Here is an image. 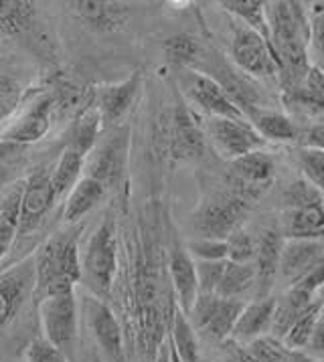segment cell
<instances>
[{
  "label": "cell",
  "instance_id": "cell-17",
  "mask_svg": "<svg viewBox=\"0 0 324 362\" xmlns=\"http://www.w3.org/2000/svg\"><path fill=\"white\" fill-rule=\"evenodd\" d=\"M126 138H128L126 132L116 134V138H110L105 144L100 146L91 154L88 164H83L89 178L98 180L103 189L118 182V178L124 173V162H126V152H128Z\"/></svg>",
  "mask_w": 324,
  "mask_h": 362
},
{
  "label": "cell",
  "instance_id": "cell-22",
  "mask_svg": "<svg viewBox=\"0 0 324 362\" xmlns=\"http://www.w3.org/2000/svg\"><path fill=\"white\" fill-rule=\"evenodd\" d=\"M140 73L134 71L130 77L122 79L118 83H110V86H102L98 89V100H96V107L100 112V117L105 124H114L120 117L124 116L130 105H132L134 98L140 89Z\"/></svg>",
  "mask_w": 324,
  "mask_h": 362
},
{
  "label": "cell",
  "instance_id": "cell-28",
  "mask_svg": "<svg viewBox=\"0 0 324 362\" xmlns=\"http://www.w3.org/2000/svg\"><path fill=\"white\" fill-rule=\"evenodd\" d=\"M170 338L168 344L177 352L180 362H199V342H197V334L192 326L191 318L178 308L173 305L170 312Z\"/></svg>",
  "mask_w": 324,
  "mask_h": 362
},
{
  "label": "cell",
  "instance_id": "cell-1",
  "mask_svg": "<svg viewBox=\"0 0 324 362\" xmlns=\"http://www.w3.org/2000/svg\"><path fill=\"white\" fill-rule=\"evenodd\" d=\"M152 245H142L134 261V314L138 322L140 350L146 362H154L156 350L164 340V326L170 322L175 302L168 296V277L162 274L161 265L152 253Z\"/></svg>",
  "mask_w": 324,
  "mask_h": 362
},
{
  "label": "cell",
  "instance_id": "cell-16",
  "mask_svg": "<svg viewBox=\"0 0 324 362\" xmlns=\"http://www.w3.org/2000/svg\"><path fill=\"white\" fill-rule=\"evenodd\" d=\"M284 237L276 229H264L255 239V255H253V274H255V290L258 298H267L274 281L278 279V263Z\"/></svg>",
  "mask_w": 324,
  "mask_h": 362
},
{
  "label": "cell",
  "instance_id": "cell-2",
  "mask_svg": "<svg viewBox=\"0 0 324 362\" xmlns=\"http://www.w3.org/2000/svg\"><path fill=\"white\" fill-rule=\"evenodd\" d=\"M35 267V290L33 296L43 300L63 291H74L81 279V259L77 235L57 233L39 247L33 257Z\"/></svg>",
  "mask_w": 324,
  "mask_h": 362
},
{
  "label": "cell",
  "instance_id": "cell-32",
  "mask_svg": "<svg viewBox=\"0 0 324 362\" xmlns=\"http://www.w3.org/2000/svg\"><path fill=\"white\" fill-rule=\"evenodd\" d=\"M35 21V4L27 0H0V33L6 37L23 35Z\"/></svg>",
  "mask_w": 324,
  "mask_h": 362
},
{
  "label": "cell",
  "instance_id": "cell-5",
  "mask_svg": "<svg viewBox=\"0 0 324 362\" xmlns=\"http://www.w3.org/2000/svg\"><path fill=\"white\" fill-rule=\"evenodd\" d=\"M253 201H255V197L241 187L231 192L215 194L199 209L197 229L201 231L203 239L225 241L231 233L239 229L241 221L248 217Z\"/></svg>",
  "mask_w": 324,
  "mask_h": 362
},
{
  "label": "cell",
  "instance_id": "cell-31",
  "mask_svg": "<svg viewBox=\"0 0 324 362\" xmlns=\"http://www.w3.org/2000/svg\"><path fill=\"white\" fill-rule=\"evenodd\" d=\"M23 185H15L0 197V259L18 235V206Z\"/></svg>",
  "mask_w": 324,
  "mask_h": 362
},
{
  "label": "cell",
  "instance_id": "cell-34",
  "mask_svg": "<svg viewBox=\"0 0 324 362\" xmlns=\"http://www.w3.org/2000/svg\"><path fill=\"white\" fill-rule=\"evenodd\" d=\"M221 6L237 16V21L241 25H245L248 29L255 30L260 37H264L270 43V30H267V21H265V2L262 0H225Z\"/></svg>",
  "mask_w": 324,
  "mask_h": 362
},
{
  "label": "cell",
  "instance_id": "cell-13",
  "mask_svg": "<svg viewBox=\"0 0 324 362\" xmlns=\"http://www.w3.org/2000/svg\"><path fill=\"white\" fill-rule=\"evenodd\" d=\"M320 263H324L323 239L320 241L284 239L280 263H278V277L284 284L294 286L296 281H300Z\"/></svg>",
  "mask_w": 324,
  "mask_h": 362
},
{
  "label": "cell",
  "instance_id": "cell-37",
  "mask_svg": "<svg viewBox=\"0 0 324 362\" xmlns=\"http://www.w3.org/2000/svg\"><path fill=\"white\" fill-rule=\"evenodd\" d=\"M296 162L300 166V170L304 173L306 180L312 187L323 190L324 178V152L323 150H314V148H300L296 152Z\"/></svg>",
  "mask_w": 324,
  "mask_h": 362
},
{
  "label": "cell",
  "instance_id": "cell-38",
  "mask_svg": "<svg viewBox=\"0 0 324 362\" xmlns=\"http://www.w3.org/2000/svg\"><path fill=\"white\" fill-rule=\"evenodd\" d=\"M282 203H284V209L323 203V190L312 187L308 180H296L286 187L284 194H282Z\"/></svg>",
  "mask_w": 324,
  "mask_h": 362
},
{
  "label": "cell",
  "instance_id": "cell-43",
  "mask_svg": "<svg viewBox=\"0 0 324 362\" xmlns=\"http://www.w3.org/2000/svg\"><path fill=\"white\" fill-rule=\"evenodd\" d=\"M306 140L302 148H314V150H323V138H324V126L323 124H314L308 132L304 134Z\"/></svg>",
  "mask_w": 324,
  "mask_h": 362
},
{
  "label": "cell",
  "instance_id": "cell-27",
  "mask_svg": "<svg viewBox=\"0 0 324 362\" xmlns=\"http://www.w3.org/2000/svg\"><path fill=\"white\" fill-rule=\"evenodd\" d=\"M105 197V189L98 180L83 176L77 180L74 189L69 190L67 203L63 209V221L65 223H77L88 215L91 209H96L98 203H102V199Z\"/></svg>",
  "mask_w": 324,
  "mask_h": 362
},
{
  "label": "cell",
  "instance_id": "cell-39",
  "mask_svg": "<svg viewBox=\"0 0 324 362\" xmlns=\"http://www.w3.org/2000/svg\"><path fill=\"white\" fill-rule=\"evenodd\" d=\"M225 263H227V259L197 261L195 263L199 296H211V293H215L217 286H219V279L223 276V269H225Z\"/></svg>",
  "mask_w": 324,
  "mask_h": 362
},
{
  "label": "cell",
  "instance_id": "cell-24",
  "mask_svg": "<svg viewBox=\"0 0 324 362\" xmlns=\"http://www.w3.org/2000/svg\"><path fill=\"white\" fill-rule=\"evenodd\" d=\"M243 116L253 126V130L264 138V142H296V140H300V130L294 124V119L282 112L250 105L243 112Z\"/></svg>",
  "mask_w": 324,
  "mask_h": 362
},
{
  "label": "cell",
  "instance_id": "cell-25",
  "mask_svg": "<svg viewBox=\"0 0 324 362\" xmlns=\"http://www.w3.org/2000/svg\"><path fill=\"white\" fill-rule=\"evenodd\" d=\"M231 166H233L237 182L260 194L267 189V185L274 178V158L264 150H258V152H251L233 160Z\"/></svg>",
  "mask_w": 324,
  "mask_h": 362
},
{
  "label": "cell",
  "instance_id": "cell-35",
  "mask_svg": "<svg viewBox=\"0 0 324 362\" xmlns=\"http://www.w3.org/2000/svg\"><path fill=\"white\" fill-rule=\"evenodd\" d=\"M243 350L248 352L251 362H296L300 350L288 348L282 340L274 336H262L251 340L250 344H245Z\"/></svg>",
  "mask_w": 324,
  "mask_h": 362
},
{
  "label": "cell",
  "instance_id": "cell-23",
  "mask_svg": "<svg viewBox=\"0 0 324 362\" xmlns=\"http://www.w3.org/2000/svg\"><path fill=\"white\" fill-rule=\"evenodd\" d=\"M280 235L284 239L320 241L324 235L323 203L296 206V209H284Z\"/></svg>",
  "mask_w": 324,
  "mask_h": 362
},
{
  "label": "cell",
  "instance_id": "cell-20",
  "mask_svg": "<svg viewBox=\"0 0 324 362\" xmlns=\"http://www.w3.org/2000/svg\"><path fill=\"white\" fill-rule=\"evenodd\" d=\"M274 310H276V298H272V296L258 298L250 304H245L237 318L236 326H233L231 338L241 346H245L255 338L267 336V332H272Z\"/></svg>",
  "mask_w": 324,
  "mask_h": 362
},
{
  "label": "cell",
  "instance_id": "cell-19",
  "mask_svg": "<svg viewBox=\"0 0 324 362\" xmlns=\"http://www.w3.org/2000/svg\"><path fill=\"white\" fill-rule=\"evenodd\" d=\"M166 269H168V281L173 284V290L177 293L175 304L189 316L199 296L195 261L189 255V251H185L183 247H175L168 255Z\"/></svg>",
  "mask_w": 324,
  "mask_h": 362
},
{
  "label": "cell",
  "instance_id": "cell-30",
  "mask_svg": "<svg viewBox=\"0 0 324 362\" xmlns=\"http://www.w3.org/2000/svg\"><path fill=\"white\" fill-rule=\"evenodd\" d=\"M320 324H323V300L318 298L290 324V328L284 334L282 342L292 350H302V348L308 346L312 334Z\"/></svg>",
  "mask_w": 324,
  "mask_h": 362
},
{
  "label": "cell",
  "instance_id": "cell-46",
  "mask_svg": "<svg viewBox=\"0 0 324 362\" xmlns=\"http://www.w3.org/2000/svg\"><path fill=\"white\" fill-rule=\"evenodd\" d=\"M168 350H170V362H180V361H178L177 352L173 350V346H170V344H168Z\"/></svg>",
  "mask_w": 324,
  "mask_h": 362
},
{
  "label": "cell",
  "instance_id": "cell-8",
  "mask_svg": "<svg viewBox=\"0 0 324 362\" xmlns=\"http://www.w3.org/2000/svg\"><path fill=\"white\" fill-rule=\"evenodd\" d=\"M231 57L243 71L258 77H274L280 73V65L274 55L272 45L241 23L233 27Z\"/></svg>",
  "mask_w": 324,
  "mask_h": 362
},
{
  "label": "cell",
  "instance_id": "cell-29",
  "mask_svg": "<svg viewBox=\"0 0 324 362\" xmlns=\"http://www.w3.org/2000/svg\"><path fill=\"white\" fill-rule=\"evenodd\" d=\"M253 286H255V274L251 263L227 261L215 296L227 300H243V296H248L253 290Z\"/></svg>",
  "mask_w": 324,
  "mask_h": 362
},
{
  "label": "cell",
  "instance_id": "cell-9",
  "mask_svg": "<svg viewBox=\"0 0 324 362\" xmlns=\"http://www.w3.org/2000/svg\"><path fill=\"white\" fill-rule=\"evenodd\" d=\"M243 305H245L243 300H227L215 293L197 296V302L189 312V318L195 320V326L199 330H203L217 340H225L233 332V326Z\"/></svg>",
  "mask_w": 324,
  "mask_h": 362
},
{
  "label": "cell",
  "instance_id": "cell-36",
  "mask_svg": "<svg viewBox=\"0 0 324 362\" xmlns=\"http://www.w3.org/2000/svg\"><path fill=\"white\" fill-rule=\"evenodd\" d=\"M162 49H164L166 61L173 63V65H178V67L192 65L197 55H199V43H197V39H192L191 35L168 37L162 45Z\"/></svg>",
  "mask_w": 324,
  "mask_h": 362
},
{
  "label": "cell",
  "instance_id": "cell-41",
  "mask_svg": "<svg viewBox=\"0 0 324 362\" xmlns=\"http://www.w3.org/2000/svg\"><path fill=\"white\" fill-rule=\"evenodd\" d=\"M189 255L197 261H223L227 259V245L219 239H199L189 245Z\"/></svg>",
  "mask_w": 324,
  "mask_h": 362
},
{
  "label": "cell",
  "instance_id": "cell-6",
  "mask_svg": "<svg viewBox=\"0 0 324 362\" xmlns=\"http://www.w3.org/2000/svg\"><path fill=\"white\" fill-rule=\"evenodd\" d=\"M324 279V263L316 265L310 274L290 286L282 300H276L274 320H272V334L274 338L282 340L288 332L290 324L294 322L314 300L320 298V288Z\"/></svg>",
  "mask_w": 324,
  "mask_h": 362
},
{
  "label": "cell",
  "instance_id": "cell-12",
  "mask_svg": "<svg viewBox=\"0 0 324 362\" xmlns=\"http://www.w3.org/2000/svg\"><path fill=\"white\" fill-rule=\"evenodd\" d=\"M55 194L51 189V176L47 173H35L27 178L21 190V206H18V235H29L35 231L51 206L55 203Z\"/></svg>",
  "mask_w": 324,
  "mask_h": 362
},
{
  "label": "cell",
  "instance_id": "cell-33",
  "mask_svg": "<svg viewBox=\"0 0 324 362\" xmlns=\"http://www.w3.org/2000/svg\"><path fill=\"white\" fill-rule=\"evenodd\" d=\"M86 158L75 154L71 150H63L59 162L55 164L53 174H51V189L55 199H61L65 194H69V190L77 185V180L81 178Z\"/></svg>",
  "mask_w": 324,
  "mask_h": 362
},
{
  "label": "cell",
  "instance_id": "cell-7",
  "mask_svg": "<svg viewBox=\"0 0 324 362\" xmlns=\"http://www.w3.org/2000/svg\"><path fill=\"white\" fill-rule=\"evenodd\" d=\"M207 134L215 150L223 158L237 160L245 154L258 152L265 146L264 138L253 130L248 119H227V117H209Z\"/></svg>",
  "mask_w": 324,
  "mask_h": 362
},
{
  "label": "cell",
  "instance_id": "cell-18",
  "mask_svg": "<svg viewBox=\"0 0 324 362\" xmlns=\"http://www.w3.org/2000/svg\"><path fill=\"white\" fill-rule=\"evenodd\" d=\"M205 134L187 107H177L170 132V156L178 162H189L203 156Z\"/></svg>",
  "mask_w": 324,
  "mask_h": 362
},
{
  "label": "cell",
  "instance_id": "cell-15",
  "mask_svg": "<svg viewBox=\"0 0 324 362\" xmlns=\"http://www.w3.org/2000/svg\"><path fill=\"white\" fill-rule=\"evenodd\" d=\"M86 316L96 342L112 362H124V336L116 314L98 298L86 300Z\"/></svg>",
  "mask_w": 324,
  "mask_h": 362
},
{
  "label": "cell",
  "instance_id": "cell-14",
  "mask_svg": "<svg viewBox=\"0 0 324 362\" xmlns=\"http://www.w3.org/2000/svg\"><path fill=\"white\" fill-rule=\"evenodd\" d=\"M55 107V98L45 93L30 103L15 124L2 132L0 140L13 144H33L39 142L51 128V114Z\"/></svg>",
  "mask_w": 324,
  "mask_h": 362
},
{
  "label": "cell",
  "instance_id": "cell-26",
  "mask_svg": "<svg viewBox=\"0 0 324 362\" xmlns=\"http://www.w3.org/2000/svg\"><path fill=\"white\" fill-rule=\"evenodd\" d=\"M100 130H102V117H100L96 103H91L75 117V122L67 132L65 150H71V152L86 158V156H89V152H93Z\"/></svg>",
  "mask_w": 324,
  "mask_h": 362
},
{
  "label": "cell",
  "instance_id": "cell-21",
  "mask_svg": "<svg viewBox=\"0 0 324 362\" xmlns=\"http://www.w3.org/2000/svg\"><path fill=\"white\" fill-rule=\"evenodd\" d=\"M74 13L83 23H88L98 33H116L128 25V6L122 2H108V0H77L71 2Z\"/></svg>",
  "mask_w": 324,
  "mask_h": 362
},
{
  "label": "cell",
  "instance_id": "cell-40",
  "mask_svg": "<svg viewBox=\"0 0 324 362\" xmlns=\"http://www.w3.org/2000/svg\"><path fill=\"white\" fill-rule=\"evenodd\" d=\"M227 245V261L233 263H251L255 255V239L248 231L237 229L225 239Z\"/></svg>",
  "mask_w": 324,
  "mask_h": 362
},
{
  "label": "cell",
  "instance_id": "cell-44",
  "mask_svg": "<svg viewBox=\"0 0 324 362\" xmlns=\"http://www.w3.org/2000/svg\"><path fill=\"white\" fill-rule=\"evenodd\" d=\"M154 362H170V350H168V340H162L161 346L156 350Z\"/></svg>",
  "mask_w": 324,
  "mask_h": 362
},
{
  "label": "cell",
  "instance_id": "cell-3",
  "mask_svg": "<svg viewBox=\"0 0 324 362\" xmlns=\"http://www.w3.org/2000/svg\"><path fill=\"white\" fill-rule=\"evenodd\" d=\"M81 259V279L88 290L98 298H108L114 288V277L118 272V237L116 225L103 221L98 231L89 237L88 247Z\"/></svg>",
  "mask_w": 324,
  "mask_h": 362
},
{
  "label": "cell",
  "instance_id": "cell-10",
  "mask_svg": "<svg viewBox=\"0 0 324 362\" xmlns=\"http://www.w3.org/2000/svg\"><path fill=\"white\" fill-rule=\"evenodd\" d=\"M33 290H35L33 257L18 261L15 267H11L0 276V334L15 322L23 305L33 296Z\"/></svg>",
  "mask_w": 324,
  "mask_h": 362
},
{
  "label": "cell",
  "instance_id": "cell-4",
  "mask_svg": "<svg viewBox=\"0 0 324 362\" xmlns=\"http://www.w3.org/2000/svg\"><path fill=\"white\" fill-rule=\"evenodd\" d=\"M39 318L45 338L53 348L71 362L75 356L79 318H77V300L74 291H63L39 300Z\"/></svg>",
  "mask_w": 324,
  "mask_h": 362
},
{
  "label": "cell",
  "instance_id": "cell-45",
  "mask_svg": "<svg viewBox=\"0 0 324 362\" xmlns=\"http://www.w3.org/2000/svg\"><path fill=\"white\" fill-rule=\"evenodd\" d=\"M296 362H312V361H310V356H306V354L300 350V352H298V358H296Z\"/></svg>",
  "mask_w": 324,
  "mask_h": 362
},
{
  "label": "cell",
  "instance_id": "cell-42",
  "mask_svg": "<svg viewBox=\"0 0 324 362\" xmlns=\"http://www.w3.org/2000/svg\"><path fill=\"white\" fill-rule=\"evenodd\" d=\"M25 362H69L57 348H53L47 340L39 338L30 342L25 350Z\"/></svg>",
  "mask_w": 324,
  "mask_h": 362
},
{
  "label": "cell",
  "instance_id": "cell-11",
  "mask_svg": "<svg viewBox=\"0 0 324 362\" xmlns=\"http://www.w3.org/2000/svg\"><path fill=\"white\" fill-rule=\"evenodd\" d=\"M183 89L192 103H197L209 117H227V119H245L237 103L227 95L221 83L205 73L191 71L183 77Z\"/></svg>",
  "mask_w": 324,
  "mask_h": 362
}]
</instances>
